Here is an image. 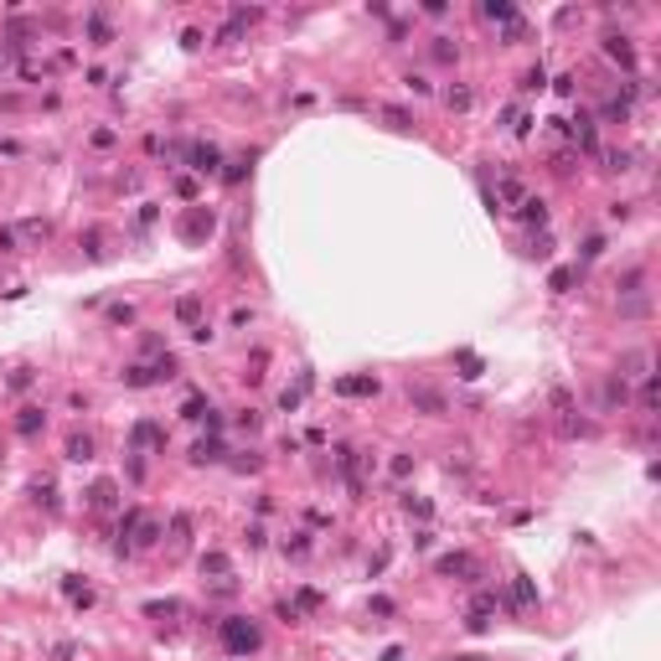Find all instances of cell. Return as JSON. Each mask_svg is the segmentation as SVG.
<instances>
[{
  "label": "cell",
  "mask_w": 661,
  "mask_h": 661,
  "mask_svg": "<svg viewBox=\"0 0 661 661\" xmlns=\"http://www.w3.org/2000/svg\"><path fill=\"white\" fill-rule=\"evenodd\" d=\"M217 636H222V646H228V651L233 656H248V651H259V625H254V620H243V615H233V620H222V630H217Z\"/></svg>",
  "instance_id": "obj_1"
},
{
  "label": "cell",
  "mask_w": 661,
  "mask_h": 661,
  "mask_svg": "<svg viewBox=\"0 0 661 661\" xmlns=\"http://www.w3.org/2000/svg\"><path fill=\"white\" fill-rule=\"evenodd\" d=\"M408 403H414L424 419H444V414H449L444 393H440V388H429V382H408Z\"/></svg>",
  "instance_id": "obj_2"
},
{
  "label": "cell",
  "mask_w": 661,
  "mask_h": 661,
  "mask_svg": "<svg viewBox=\"0 0 661 661\" xmlns=\"http://www.w3.org/2000/svg\"><path fill=\"white\" fill-rule=\"evenodd\" d=\"M217 166H222L217 145H191V170H196V176H212Z\"/></svg>",
  "instance_id": "obj_3"
},
{
  "label": "cell",
  "mask_w": 661,
  "mask_h": 661,
  "mask_svg": "<svg viewBox=\"0 0 661 661\" xmlns=\"http://www.w3.org/2000/svg\"><path fill=\"white\" fill-rule=\"evenodd\" d=\"M336 393H347V398H377V377H341Z\"/></svg>",
  "instance_id": "obj_4"
},
{
  "label": "cell",
  "mask_w": 661,
  "mask_h": 661,
  "mask_svg": "<svg viewBox=\"0 0 661 661\" xmlns=\"http://www.w3.org/2000/svg\"><path fill=\"white\" fill-rule=\"evenodd\" d=\"M47 233H52V228H47V222H42V217H26V222H21V233H16V238H21V243H26V248H42V243H47Z\"/></svg>",
  "instance_id": "obj_5"
},
{
  "label": "cell",
  "mask_w": 661,
  "mask_h": 661,
  "mask_svg": "<svg viewBox=\"0 0 661 661\" xmlns=\"http://www.w3.org/2000/svg\"><path fill=\"white\" fill-rule=\"evenodd\" d=\"M16 429L26 434V440H31V434H42V429H47V414H42V408H21V414H16Z\"/></svg>",
  "instance_id": "obj_6"
},
{
  "label": "cell",
  "mask_w": 661,
  "mask_h": 661,
  "mask_svg": "<svg viewBox=\"0 0 661 661\" xmlns=\"http://www.w3.org/2000/svg\"><path fill=\"white\" fill-rule=\"evenodd\" d=\"M511 600H517V610H532V604H537V584H532V579H511Z\"/></svg>",
  "instance_id": "obj_7"
},
{
  "label": "cell",
  "mask_w": 661,
  "mask_h": 661,
  "mask_svg": "<svg viewBox=\"0 0 661 661\" xmlns=\"http://www.w3.org/2000/svg\"><path fill=\"white\" fill-rule=\"evenodd\" d=\"M119 377H124V388H150V382H161V377H155V367H145V362L124 367V372H119Z\"/></svg>",
  "instance_id": "obj_8"
},
{
  "label": "cell",
  "mask_w": 661,
  "mask_h": 661,
  "mask_svg": "<svg viewBox=\"0 0 661 661\" xmlns=\"http://www.w3.org/2000/svg\"><path fill=\"white\" fill-rule=\"evenodd\" d=\"M604 52L620 62V68H636V52H630V42L625 36H604Z\"/></svg>",
  "instance_id": "obj_9"
},
{
  "label": "cell",
  "mask_w": 661,
  "mask_h": 661,
  "mask_svg": "<svg viewBox=\"0 0 661 661\" xmlns=\"http://www.w3.org/2000/svg\"><path fill=\"white\" fill-rule=\"evenodd\" d=\"M522 222H527V228H543V222H548V202H543V196H527V202H522Z\"/></svg>",
  "instance_id": "obj_10"
},
{
  "label": "cell",
  "mask_w": 661,
  "mask_h": 661,
  "mask_svg": "<svg viewBox=\"0 0 661 661\" xmlns=\"http://www.w3.org/2000/svg\"><path fill=\"white\" fill-rule=\"evenodd\" d=\"M191 543V517H187V511H176V517H170V548H187Z\"/></svg>",
  "instance_id": "obj_11"
},
{
  "label": "cell",
  "mask_w": 661,
  "mask_h": 661,
  "mask_svg": "<svg viewBox=\"0 0 661 661\" xmlns=\"http://www.w3.org/2000/svg\"><path fill=\"white\" fill-rule=\"evenodd\" d=\"M88 36H94V47H109V42H114V31H109V21H103V10H88Z\"/></svg>",
  "instance_id": "obj_12"
},
{
  "label": "cell",
  "mask_w": 661,
  "mask_h": 661,
  "mask_svg": "<svg viewBox=\"0 0 661 661\" xmlns=\"http://www.w3.org/2000/svg\"><path fill=\"white\" fill-rule=\"evenodd\" d=\"M68 460L73 465H88V460H94V440H88V434H73L68 440Z\"/></svg>",
  "instance_id": "obj_13"
},
{
  "label": "cell",
  "mask_w": 661,
  "mask_h": 661,
  "mask_svg": "<svg viewBox=\"0 0 661 661\" xmlns=\"http://www.w3.org/2000/svg\"><path fill=\"white\" fill-rule=\"evenodd\" d=\"M434 568H440V574H470V579H475V563L465 558V553H444Z\"/></svg>",
  "instance_id": "obj_14"
},
{
  "label": "cell",
  "mask_w": 661,
  "mask_h": 661,
  "mask_svg": "<svg viewBox=\"0 0 661 661\" xmlns=\"http://www.w3.org/2000/svg\"><path fill=\"white\" fill-rule=\"evenodd\" d=\"M114 496H119V486L114 481H94V491H88V507H114Z\"/></svg>",
  "instance_id": "obj_15"
},
{
  "label": "cell",
  "mask_w": 661,
  "mask_h": 661,
  "mask_svg": "<svg viewBox=\"0 0 661 661\" xmlns=\"http://www.w3.org/2000/svg\"><path fill=\"white\" fill-rule=\"evenodd\" d=\"M202 574H212V579H228V574H233L228 553H202Z\"/></svg>",
  "instance_id": "obj_16"
},
{
  "label": "cell",
  "mask_w": 661,
  "mask_h": 661,
  "mask_svg": "<svg viewBox=\"0 0 661 661\" xmlns=\"http://www.w3.org/2000/svg\"><path fill=\"white\" fill-rule=\"evenodd\" d=\"M135 543H140V548L161 543V522H155V517H140V527H135Z\"/></svg>",
  "instance_id": "obj_17"
},
{
  "label": "cell",
  "mask_w": 661,
  "mask_h": 661,
  "mask_svg": "<svg viewBox=\"0 0 661 661\" xmlns=\"http://www.w3.org/2000/svg\"><path fill=\"white\" fill-rule=\"evenodd\" d=\"M600 403H604V408L625 403V377H610V382H604V388H600Z\"/></svg>",
  "instance_id": "obj_18"
},
{
  "label": "cell",
  "mask_w": 661,
  "mask_h": 661,
  "mask_svg": "<svg viewBox=\"0 0 661 661\" xmlns=\"http://www.w3.org/2000/svg\"><path fill=\"white\" fill-rule=\"evenodd\" d=\"M455 362H460V377H470V382H475V377L486 372V362H481V356H475V351H460Z\"/></svg>",
  "instance_id": "obj_19"
},
{
  "label": "cell",
  "mask_w": 661,
  "mask_h": 661,
  "mask_svg": "<svg viewBox=\"0 0 661 661\" xmlns=\"http://www.w3.org/2000/svg\"><path fill=\"white\" fill-rule=\"evenodd\" d=\"M207 414H212V403H207L202 393H191V398L181 403V419H207Z\"/></svg>",
  "instance_id": "obj_20"
},
{
  "label": "cell",
  "mask_w": 661,
  "mask_h": 661,
  "mask_svg": "<svg viewBox=\"0 0 661 661\" xmlns=\"http://www.w3.org/2000/svg\"><path fill=\"white\" fill-rule=\"evenodd\" d=\"M176 315H181V321H191V326H202V321H196V315H202V300H196V295H181V300H176Z\"/></svg>",
  "instance_id": "obj_21"
},
{
  "label": "cell",
  "mask_w": 661,
  "mask_h": 661,
  "mask_svg": "<svg viewBox=\"0 0 661 661\" xmlns=\"http://www.w3.org/2000/svg\"><path fill=\"white\" fill-rule=\"evenodd\" d=\"M444 103H449L455 114H465L470 103H475V94H470V88H449V94H444Z\"/></svg>",
  "instance_id": "obj_22"
},
{
  "label": "cell",
  "mask_w": 661,
  "mask_h": 661,
  "mask_svg": "<svg viewBox=\"0 0 661 661\" xmlns=\"http://www.w3.org/2000/svg\"><path fill=\"white\" fill-rule=\"evenodd\" d=\"M574 279H579V269H553V295H568V289H574Z\"/></svg>",
  "instance_id": "obj_23"
},
{
  "label": "cell",
  "mask_w": 661,
  "mask_h": 661,
  "mask_svg": "<svg viewBox=\"0 0 661 661\" xmlns=\"http://www.w3.org/2000/svg\"><path fill=\"white\" fill-rule=\"evenodd\" d=\"M620 295H646V269H630L625 279H620Z\"/></svg>",
  "instance_id": "obj_24"
},
{
  "label": "cell",
  "mask_w": 661,
  "mask_h": 661,
  "mask_svg": "<svg viewBox=\"0 0 661 661\" xmlns=\"http://www.w3.org/2000/svg\"><path fill=\"white\" fill-rule=\"evenodd\" d=\"M62 589H68V600H73V604H83V610L94 604V589H88V584H78V579H68Z\"/></svg>",
  "instance_id": "obj_25"
},
{
  "label": "cell",
  "mask_w": 661,
  "mask_h": 661,
  "mask_svg": "<svg viewBox=\"0 0 661 661\" xmlns=\"http://www.w3.org/2000/svg\"><path fill=\"white\" fill-rule=\"evenodd\" d=\"M486 16H491V21H507V26H511V21H517V10H511L507 0H486Z\"/></svg>",
  "instance_id": "obj_26"
},
{
  "label": "cell",
  "mask_w": 661,
  "mask_h": 661,
  "mask_svg": "<svg viewBox=\"0 0 661 661\" xmlns=\"http://www.w3.org/2000/svg\"><path fill=\"white\" fill-rule=\"evenodd\" d=\"M284 553H289V558H310V537H305V532L284 537Z\"/></svg>",
  "instance_id": "obj_27"
},
{
  "label": "cell",
  "mask_w": 661,
  "mask_h": 661,
  "mask_svg": "<svg viewBox=\"0 0 661 661\" xmlns=\"http://www.w3.org/2000/svg\"><path fill=\"white\" fill-rule=\"evenodd\" d=\"M217 455H222V444H217V440H202V444L191 449V460H196V465H207V460H217Z\"/></svg>",
  "instance_id": "obj_28"
},
{
  "label": "cell",
  "mask_w": 661,
  "mask_h": 661,
  "mask_svg": "<svg viewBox=\"0 0 661 661\" xmlns=\"http://www.w3.org/2000/svg\"><path fill=\"white\" fill-rule=\"evenodd\" d=\"M646 310H651V300H646V295H625V300H620V315H646Z\"/></svg>",
  "instance_id": "obj_29"
},
{
  "label": "cell",
  "mask_w": 661,
  "mask_h": 661,
  "mask_svg": "<svg viewBox=\"0 0 661 661\" xmlns=\"http://www.w3.org/2000/svg\"><path fill=\"white\" fill-rule=\"evenodd\" d=\"M135 444H140V449L161 444V429H155V424H135Z\"/></svg>",
  "instance_id": "obj_30"
},
{
  "label": "cell",
  "mask_w": 661,
  "mask_h": 661,
  "mask_svg": "<svg viewBox=\"0 0 661 661\" xmlns=\"http://www.w3.org/2000/svg\"><path fill=\"white\" fill-rule=\"evenodd\" d=\"M382 119H388L393 129H414V114L408 109H382Z\"/></svg>",
  "instance_id": "obj_31"
},
{
  "label": "cell",
  "mask_w": 661,
  "mask_h": 661,
  "mask_svg": "<svg viewBox=\"0 0 661 661\" xmlns=\"http://www.w3.org/2000/svg\"><path fill=\"white\" fill-rule=\"evenodd\" d=\"M620 367H625V372H620V377H636L641 367H646V351H625V362H620Z\"/></svg>",
  "instance_id": "obj_32"
},
{
  "label": "cell",
  "mask_w": 661,
  "mask_h": 661,
  "mask_svg": "<svg viewBox=\"0 0 661 661\" xmlns=\"http://www.w3.org/2000/svg\"><path fill=\"white\" fill-rule=\"evenodd\" d=\"M0 254H21V238H16V228H0Z\"/></svg>",
  "instance_id": "obj_33"
},
{
  "label": "cell",
  "mask_w": 661,
  "mask_h": 661,
  "mask_svg": "<svg viewBox=\"0 0 661 661\" xmlns=\"http://www.w3.org/2000/svg\"><path fill=\"white\" fill-rule=\"evenodd\" d=\"M109 321L114 326H129V321H135V305H109Z\"/></svg>",
  "instance_id": "obj_34"
},
{
  "label": "cell",
  "mask_w": 661,
  "mask_h": 661,
  "mask_svg": "<svg viewBox=\"0 0 661 661\" xmlns=\"http://www.w3.org/2000/svg\"><path fill=\"white\" fill-rule=\"evenodd\" d=\"M604 166H610V170H630V150H610V155H604Z\"/></svg>",
  "instance_id": "obj_35"
},
{
  "label": "cell",
  "mask_w": 661,
  "mask_h": 661,
  "mask_svg": "<svg viewBox=\"0 0 661 661\" xmlns=\"http://www.w3.org/2000/svg\"><path fill=\"white\" fill-rule=\"evenodd\" d=\"M501 202H522V181H511V176L501 181Z\"/></svg>",
  "instance_id": "obj_36"
},
{
  "label": "cell",
  "mask_w": 661,
  "mask_h": 661,
  "mask_svg": "<svg viewBox=\"0 0 661 661\" xmlns=\"http://www.w3.org/2000/svg\"><path fill=\"white\" fill-rule=\"evenodd\" d=\"M279 408H284V414H295V408H300V388H284L279 393Z\"/></svg>",
  "instance_id": "obj_37"
},
{
  "label": "cell",
  "mask_w": 661,
  "mask_h": 661,
  "mask_svg": "<svg viewBox=\"0 0 661 661\" xmlns=\"http://www.w3.org/2000/svg\"><path fill=\"white\" fill-rule=\"evenodd\" d=\"M295 600H300V610H321V594H315V589H300Z\"/></svg>",
  "instance_id": "obj_38"
},
{
  "label": "cell",
  "mask_w": 661,
  "mask_h": 661,
  "mask_svg": "<svg viewBox=\"0 0 661 661\" xmlns=\"http://www.w3.org/2000/svg\"><path fill=\"white\" fill-rule=\"evenodd\" d=\"M522 88H527V94H532V88H543V68H527V73H522Z\"/></svg>",
  "instance_id": "obj_39"
},
{
  "label": "cell",
  "mask_w": 661,
  "mask_h": 661,
  "mask_svg": "<svg viewBox=\"0 0 661 661\" xmlns=\"http://www.w3.org/2000/svg\"><path fill=\"white\" fill-rule=\"evenodd\" d=\"M10 388H16V393L31 388V367H16V372H10Z\"/></svg>",
  "instance_id": "obj_40"
},
{
  "label": "cell",
  "mask_w": 661,
  "mask_h": 661,
  "mask_svg": "<svg viewBox=\"0 0 661 661\" xmlns=\"http://www.w3.org/2000/svg\"><path fill=\"white\" fill-rule=\"evenodd\" d=\"M641 408H646V414L656 408V382H651V377H646V388H641Z\"/></svg>",
  "instance_id": "obj_41"
},
{
  "label": "cell",
  "mask_w": 661,
  "mask_h": 661,
  "mask_svg": "<svg viewBox=\"0 0 661 661\" xmlns=\"http://www.w3.org/2000/svg\"><path fill=\"white\" fill-rule=\"evenodd\" d=\"M553 408H558V414H574V398H568L563 388H553Z\"/></svg>",
  "instance_id": "obj_42"
},
{
  "label": "cell",
  "mask_w": 661,
  "mask_h": 661,
  "mask_svg": "<svg viewBox=\"0 0 661 661\" xmlns=\"http://www.w3.org/2000/svg\"><path fill=\"white\" fill-rule=\"evenodd\" d=\"M83 248H88V259H103V238H99V233H88Z\"/></svg>",
  "instance_id": "obj_43"
},
{
  "label": "cell",
  "mask_w": 661,
  "mask_h": 661,
  "mask_svg": "<svg viewBox=\"0 0 661 661\" xmlns=\"http://www.w3.org/2000/svg\"><path fill=\"white\" fill-rule=\"evenodd\" d=\"M52 656H57V661H73L78 646H73V641H57V646H52Z\"/></svg>",
  "instance_id": "obj_44"
},
{
  "label": "cell",
  "mask_w": 661,
  "mask_h": 661,
  "mask_svg": "<svg viewBox=\"0 0 661 661\" xmlns=\"http://www.w3.org/2000/svg\"><path fill=\"white\" fill-rule=\"evenodd\" d=\"M176 610H181L176 600H166V604H150V615H155V620H166V615H176Z\"/></svg>",
  "instance_id": "obj_45"
},
{
  "label": "cell",
  "mask_w": 661,
  "mask_h": 661,
  "mask_svg": "<svg viewBox=\"0 0 661 661\" xmlns=\"http://www.w3.org/2000/svg\"><path fill=\"white\" fill-rule=\"evenodd\" d=\"M455 661H481V656H455Z\"/></svg>",
  "instance_id": "obj_46"
}]
</instances>
